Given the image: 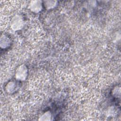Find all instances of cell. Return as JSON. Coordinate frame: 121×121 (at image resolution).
Returning <instances> with one entry per match:
<instances>
[{
	"label": "cell",
	"instance_id": "1",
	"mask_svg": "<svg viewBox=\"0 0 121 121\" xmlns=\"http://www.w3.org/2000/svg\"><path fill=\"white\" fill-rule=\"evenodd\" d=\"M24 26V21L23 17L20 15H16L12 17L10 21L11 28L15 31H18L23 28Z\"/></svg>",
	"mask_w": 121,
	"mask_h": 121
},
{
	"label": "cell",
	"instance_id": "2",
	"mask_svg": "<svg viewBox=\"0 0 121 121\" xmlns=\"http://www.w3.org/2000/svg\"><path fill=\"white\" fill-rule=\"evenodd\" d=\"M28 76V69L25 64H21L17 69L15 72L16 78L19 81H24Z\"/></svg>",
	"mask_w": 121,
	"mask_h": 121
},
{
	"label": "cell",
	"instance_id": "3",
	"mask_svg": "<svg viewBox=\"0 0 121 121\" xmlns=\"http://www.w3.org/2000/svg\"><path fill=\"white\" fill-rule=\"evenodd\" d=\"M42 2L41 0H32L28 4L29 9L33 12L39 13L42 9Z\"/></svg>",
	"mask_w": 121,
	"mask_h": 121
},
{
	"label": "cell",
	"instance_id": "4",
	"mask_svg": "<svg viewBox=\"0 0 121 121\" xmlns=\"http://www.w3.org/2000/svg\"><path fill=\"white\" fill-rule=\"evenodd\" d=\"M11 43L10 40L5 35H1L0 40V46L2 49H5L9 46Z\"/></svg>",
	"mask_w": 121,
	"mask_h": 121
},
{
	"label": "cell",
	"instance_id": "5",
	"mask_svg": "<svg viewBox=\"0 0 121 121\" xmlns=\"http://www.w3.org/2000/svg\"><path fill=\"white\" fill-rule=\"evenodd\" d=\"M58 4V1L55 0H46L44 1L43 5L47 9H51L55 8Z\"/></svg>",
	"mask_w": 121,
	"mask_h": 121
},
{
	"label": "cell",
	"instance_id": "6",
	"mask_svg": "<svg viewBox=\"0 0 121 121\" xmlns=\"http://www.w3.org/2000/svg\"><path fill=\"white\" fill-rule=\"evenodd\" d=\"M16 88V83L13 81H11L8 82L6 86L5 89L8 93H13L15 92Z\"/></svg>",
	"mask_w": 121,
	"mask_h": 121
},
{
	"label": "cell",
	"instance_id": "7",
	"mask_svg": "<svg viewBox=\"0 0 121 121\" xmlns=\"http://www.w3.org/2000/svg\"><path fill=\"white\" fill-rule=\"evenodd\" d=\"M39 121H52V115L50 111H46L41 115L39 117Z\"/></svg>",
	"mask_w": 121,
	"mask_h": 121
}]
</instances>
